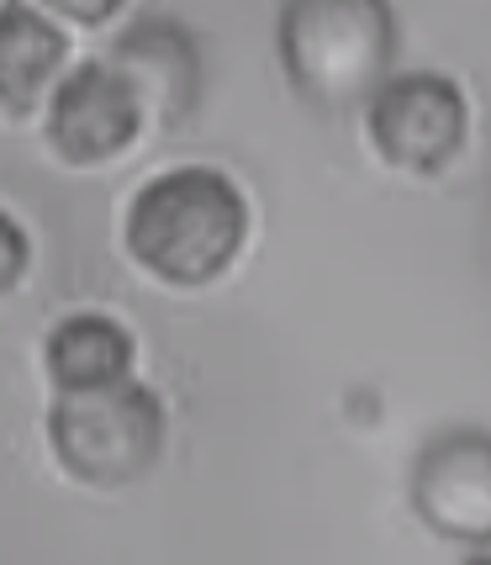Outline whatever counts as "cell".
Here are the masks:
<instances>
[{
  "label": "cell",
  "mask_w": 491,
  "mask_h": 565,
  "mask_svg": "<svg viewBox=\"0 0 491 565\" xmlns=\"http://www.w3.org/2000/svg\"><path fill=\"white\" fill-rule=\"evenodd\" d=\"M0 233H6V270H0V286L11 291V286L22 280V265H26V238H22V227H17V217H11V212L0 217Z\"/></svg>",
  "instance_id": "30bf717a"
},
{
  "label": "cell",
  "mask_w": 491,
  "mask_h": 565,
  "mask_svg": "<svg viewBox=\"0 0 491 565\" xmlns=\"http://www.w3.org/2000/svg\"><path fill=\"white\" fill-rule=\"evenodd\" d=\"M466 565H491V540H487V544H470Z\"/></svg>",
  "instance_id": "7c38bea8"
},
{
  "label": "cell",
  "mask_w": 491,
  "mask_h": 565,
  "mask_svg": "<svg viewBox=\"0 0 491 565\" xmlns=\"http://www.w3.org/2000/svg\"><path fill=\"white\" fill-rule=\"evenodd\" d=\"M413 508L444 540H491V434L449 428L418 455Z\"/></svg>",
  "instance_id": "8992f818"
},
{
  "label": "cell",
  "mask_w": 491,
  "mask_h": 565,
  "mask_svg": "<svg viewBox=\"0 0 491 565\" xmlns=\"http://www.w3.org/2000/svg\"><path fill=\"white\" fill-rule=\"evenodd\" d=\"M58 64H64V32L22 0L0 6V100H6V111H26L43 96Z\"/></svg>",
  "instance_id": "9c48e42d"
},
{
  "label": "cell",
  "mask_w": 491,
  "mask_h": 565,
  "mask_svg": "<svg viewBox=\"0 0 491 565\" xmlns=\"http://www.w3.org/2000/svg\"><path fill=\"white\" fill-rule=\"evenodd\" d=\"M132 333L106 312H74L49 333L43 360L58 392H96V386H117L132 381Z\"/></svg>",
  "instance_id": "ba28073f"
},
{
  "label": "cell",
  "mask_w": 491,
  "mask_h": 565,
  "mask_svg": "<svg viewBox=\"0 0 491 565\" xmlns=\"http://www.w3.org/2000/svg\"><path fill=\"white\" fill-rule=\"evenodd\" d=\"M143 127V100L127 85L111 58H90L53 85L49 100V143L70 164H106L132 148Z\"/></svg>",
  "instance_id": "5b68a950"
},
{
  "label": "cell",
  "mask_w": 491,
  "mask_h": 565,
  "mask_svg": "<svg viewBox=\"0 0 491 565\" xmlns=\"http://www.w3.org/2000/svg\"><path fill=\"white\" fill-rule=\"evenodd\" d=\"M248 238L244 191L212 164L153 174L127 206V254L170 286H206Z\"/></svg>",
  "instance_id": "6da1fadb"
},
{
  "label": "cell",
  "mask_w": 491,
  "mask_h": 565,
  "mask_svg": "<svg viewBox=\"0 0 491 565\" xmlns=\"http://www.w3.org/2000/svg\"><path fill=\"white\" fill-rule=\"evenodd\" d=\"M396 22L381 0H301L280 11V64L318 106H354L386 90Z\"/></svg>",
  "instance_id": "7a4b0ae2"
},
{
  "label": "cell",
  "mask_w": 491,
  "mask_h": 565,
  "mask_svg": "<svg viewBox=\"0 0 491 565\" xmlns=\"http://www.w3.org/2000/svg\"><path fill=\"white\" fill-rule=\"evenodd\" d=\"M466 96L449 74H396L370 100V143L407 174H439L466 148Z\"/></svg>",
  "instance_id": "277c9868"
},
{
  "label": "cell",
  "mask_w": 491,
  "mask_h": 565,
  "mask_svg": "<svg viewBox=\"0 0 491 565\" xmlns=\"http://www.w3.org/2000/svg\"><path fill=\"white\" fill-rule=\"evenodd\" d=\"M49 444L74 481L127 487L148 476L164 449V402L143 381L58 392L49 413Z\"/></svg>",
  "instance_id": "3957f363"
},
{
  "label": "cell",
  "mask_w": 491,
  "mask_h": 565,
  "mask_svg": "<svg viewBox=\"0 0 491 565\" xmlns=\"http://www.w3.org/2000/svg\"><path fill=\"white\" fill-rule=\"evenodd\" d=\"M111 64L138 90L143 117H159V122L185 117L201 90V58L191 49V38L174 22H159V17L127 26L122 38H117V49H111Z\"/></svg>",
  "instance_id": "52a82bcc"
},
{
  "label": "cell",
  "mask_w": 491,
  "mask_h": 565,
  "mask_svg": "<svg viewBox=\"0 0 491 565\" xmlns=\"http://www.w3.org/2000/svg\"><path fill=\"white\" fill-rule=\"evenodd\" d=\"M58 11L74 17V22H100V17H111L117 6H79V0H58Z\"/></svg>",
  "instance_id": "8fae6325"
}]
</instances>
